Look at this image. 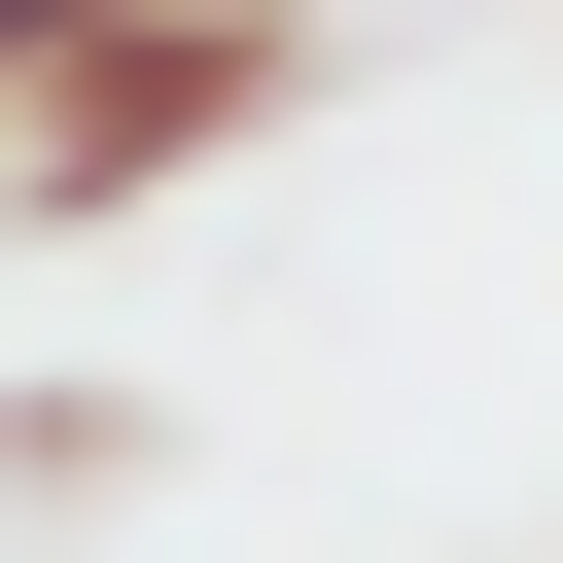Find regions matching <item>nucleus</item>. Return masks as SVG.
I'll list each match as a JSON object with an SVG mask.
<instances>
[{"label": "nucleus", "instance_id": "obj_2", "mask_svg": "<svg viewBox=\"0 0 563 563\" xmlns=\"http://www.w3.org/2000/svg\"><path fill=\"white\" fill-rule=\"evenodd\" d=\"M70 35H106V0H0V70H70Z\"/></svg>", "mask_w": 563, "mask_h": 563}, {"label": "nucleus", "instance_id": "obj_1", "mask_svg": "<svg viewBox=\"0 0 563 563\" xmlns=\"http://www.w3.org/2000/svg\"><path fill=\"white\" fill-rule=\"evenodd\" d=\"M317 106V0H106L70 70H0V211L70 246V211H176V176H246Z\"/></svg>", "mask_w": 563, "mask_h": 563}]
</instances>
